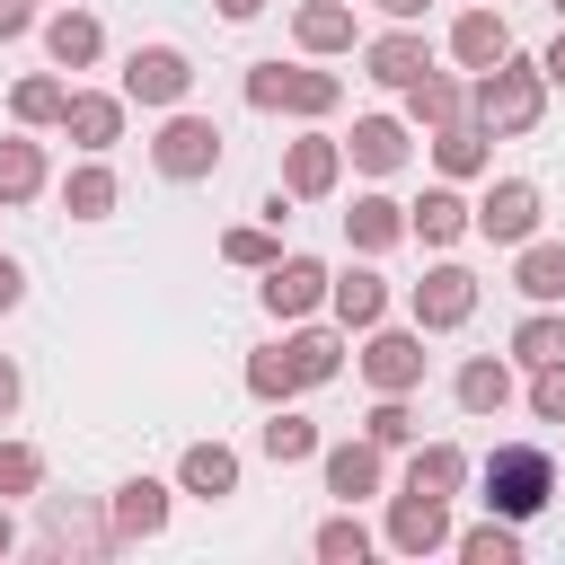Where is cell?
Returning <instances> with one entry per match:
<instances>
[{
    "label": "cell",
    "mask_w": 565,
    "mask_h": 565,
    "mask_svg": "<svg viewBox=\"0 0 565 565\" xmlns=\"http://www.w3.org/2000/svg\"><path fill=\"white\" fill-rule=\"evenodd\" d=\"M547 115V79H539V62H494V71H477V97H468V124H486L494 141H512V132H530Z\"/></svg>",
    "instance_id": "obj_1"
},
{
    "label": "cell",
    "mask_w": 565,
    "mask_h": 565,
    "mask_svg": "<svg viewBox=\"0 0 565 565\" xmlns=\"http://www.w3.org/2000/svg\"><path fill=\"white\" fill-rule=\"evenodd\" d=\"M547 494H556V459H547L539 441H503V450L486 459V512H503V521H539Z\"/></svg>",
    "instance_id": "obj_2"
},
{
    "label": "cell",
    "mask_w": 565,
    "mask_h": 565,
    "mask_svg": "<svg viewBox=\"0 0 565 565\" xmlns=\"http://www.w3.org/2000/svg\"><path fill=\"white\" fill-rule=\"evenodd\" d=\"M247 106H256V115H300V124H318V115L344 106V79H335V71H300V62H256V71H247Z\"/></svg>",
    "instance_id": "obj_3"
},
{
    "label": "cell",
    "mask_w": 565,
    "mask_h": 565,
    "mask_svg": "<svg viewBox=\"0 0 565 565\" xmlns=\"http://www.w3.org/2000/svg\"><path fill=\"white\" fill-rule=\"evenodd\" d=\"M150 168H159V177H177V185L212 177V168H221V124H212V115H168V124H159V141H150Z\"/></svg>",
    "instance_id": "obj_4"
},
{
    "label": "cell",
    "mask_w": 565,
    "mask_h": 565,
    "mask_svg": "<svg viewBox=\"0 0 565 565\" xmlns=\"http://www.w3.org/2000/svg\"><path fill=\"white\" fill-rule=\"evenodd\" d=\"M468 230H477V238H494V247L539 238V185H530V177H494V185H486V203H468Z\"/></svg>",
    "instance_id": "obj_5"
},
{
    "label": "cell",
    "mask_w": 565,
    "mask_h": 565,
    "mask_svg": "<svg viewBox=\"0 0 565 565\" xmlns=\"http://www.w3.org/2000/svg\"><path fill=\"white\" fill-rule=\"evenodd\" d=\"M185 88H194V62H185L177 44H132V62H124V106H185Z\"/></svg>",
    "instance_id": "obj_6"
},
{
    "label": "cell",
    "mask_w": 565,
    "mask_h": 565,
    "mask_svg": "<svg viewBox=\"0 0 565 565\" xmlns=\"http://www.w3.org/2000/svg\"><path fill=\"white\" fill-rule=\"evenodd\" d=\"M371 344H362V380L380 388V397H406V388H424V327L406 335V327H362Z\"/></svg>",
    "instance_id": "obj_7"
},
{
    "label": "cell",
    "mask_w": 565,
    "mask_h": 565,
    "mask_svg": "<svg viewBox=\"0 0 565 565\" xmlns=\"http://www.w3.org/2000/svg\"><path fill=\"white\" fill-rule=\"evenodd\" d=\"M256 300L291 327V318H309V309L327 300V265H318V256H274V265H265V282H256Z\"/></svg>",
    "instance_id": "obj_8"
},
{
    "label": "cell",
    "mask_w": 565,
    "mask_h": 565,
    "mask_svg": "<svg viewBox=\"0 0 565 565\" xmlns=\"http://www.w3.org/2000/svg\"><path fill=\"white\" fill-rule=\"evenodd\" d=\"M468 318H477V274L468 265H433L415 282V327L441 335V327H468Z\"/></svg>",
    "instance_id": "obj_9"
},
{
    "label": "cell",
    "mask_w": 565,
    "mask_h": 565,
    "mask_svg": "<svg viewBox=\"0 0 565 565\" xmlns=\"http://www.w3.org/2000/svg\"><path fill=\"white\" fill-rule=\"evenodd\" d=\"M335 177H344V141H327V132H300V141L282 150V194H291V203H318V194H335Z\"/></svg>",
    "instance_id": "obj_10"
},
{
    "label": "cell",
    "mask_w": 565,
    "mask_h": 565,
    "mask_svg": "<svg viewBox=\"0 0 565 565\" xmlns=\"http://www.w3.org/2000/svg\"><path fill=\"white\" fill-rule=\"evenodd\" d=\"M388 547H397V556H433V547H450V503L406 486V494L388 503Z\"/></svg>",
    "instance_id": "obj_11"
},
{
    "label": "cell",
    "mask_w": 565,
    "mask_h": 565,
    "mask_svg": "<svg viewBox=\"0 0 565 565\" xmlns=\"http://www.w3.org/2000/svg\"><path fill=\"white\" fill-rule=\"evenodd\" d=\"M62 132H71L88 159H106V150L124 141V97H106V88H71V97H62Z\"/></svg>",
    "instance_id": "obj_12"
},
{
    "label": "cell",
    "mask_w": 565,
    "mask_h": 565,
    "mask_svg": "<svg viewBox=\"0 0 565 565\" xmlns=\"http://www.w3.org/2000/svg\"><path fill=\"white\" fill-rule=\"evenodd\" d=\"M318 468H327V494L335 503H362V494H380V441L362 433V441H318Z\"/></svg>",
    "instance_id": "obj_13"
},
{
    "label": "cell",
    "mask_w": 565,
    "mask_h": 565,
    "mask_svg": "<svg viewBox=\"0 0 565 565\" xmlns=\"http://www.w3.org/2000/svg\"><path fill=\"white\" fill-rule=\"evenodd\" d=\"M106 530H115V539H159V530H168V486H159V477H124L115 503H106Z\"/></svg>",
    "instance_id": "obj_14"
},
{
    "label": "cell",
    "mask_w": 565,
    "mask_h": 565,
    "mask_svg": "<svg viewBox=\"0 0 565 565\" xmlns=\"http://www.w3.org/2000/svg\"><path fill=\"white\" fill-rule=\"evenodd\" d=\"M503 53H512V26H503V9H494V0H486V9H468V18L450 26V62H459V71H494Z\"/></svg>",
    "instance_id": "obj_15"
},
{
    "label": "cell",
    "mask_w": 565,
    "mask_h": 565,
    "mask_svg": "<svg viewBox=\"0 0 565 565\" xmlns=\"http://www.w3.org/2000/svg\"><path fill=\"white\" fill-rule=\"evenodd\" d=\"M362 71H371L380 88H406L415 71H433V44H424L415 26H388V35H371V44H362Z\"/></svg>",
    "instance_id": "obj_16"
},
{
    "label": "cell",
    "mask_w": 565,
    "mask_h": 565,
    "mask_svg": "<svg viewBox=\"0 0 565 565\" xmlns=\"http://www.w3.org/2000/svg\"><path fill=\"white\" fill-rule=\"evenodd\" d=\"M44 53H53V71H88V62L106 53V26H97L88 9H53V18H44Z\"/></svg>",
    "instance_id": "obj_17"
},
{
    "label": "cell",
    "mask_w": 565,
    "mask_h": 565,
    "mask_svg": "<svg viewBox=\"0 0 565 565\" xmlns=\"http://www.w3.org/2000/svg\"><path fill=\"white\" fill-rule=\"evenodd\" d=\"M344 159H353L362 177H388V168H406V124H397V115H353V141H344Z\"/></svg>",
    "instance_id": "obj_18"
},
{
    "label": "cell",
    "mask_w": 565,
    "mask_h": 565,
    "mask_svg": "<svg viewBox=\"0 0 565 565\" xmlns=\"http://www.w3.org/2000/svg\"><path fill=\"white\" fill-rule=\"evenodd\" d=\"M327 309H335L344 327H380V318H388V282H380L371 265H353V274H327Z\"/></svg>",
    "instance_id": "obj_19"
},
{
    "label": "cell",
    "mask_w": 565,
    "mask_h": 565,
    "mask_svg": "<svg viewBox=\"0 0 565 565\" xmlns=\"http://www.w3.org/2000/svg\"><path fill=\"white\" fill-rule=\"evenodd\" d=\"M177 486H185V494H203V503L238 494V450H230V441H194V450L177 459Z\"/></svg>",
    "instance_id": "obj_20"
},
{
    "label": "cell",
    "mask_w": 565,
    "mask_h": 565,
    "mask_svg": "<svg viewBox=\"0 0 565 565\" xmlns=\"http://www.w3.org/2000/svg\"><path fill=\"white\" fill-rule=\"evenodd\" d=\"M459 115H468V97H459L450 71H415V79H406V124L441 132V124H459Z\"/></svg>",
    "instance_id": "obj_21"
},
{
    "label": "cell",
    "mask_w": 565,
    "mask_h": 565,
    "mask_svg": "<svg viewBox=\"0 0 565 565\" xmlns=\"http://www.w3.org/2000/svg\"><path fill=\"white\" fill-rule=\"evenodd\" d=\"M486 159H494V132H486V124L459 115V124L433 132V168H441V177H486Z\"/></svg>",
    "instance_id": "obj_22"
},
{
    "label": "cell",
    "mask_w": 565,
    "mask_h": 565,
    "mask_svg": "<svg viewBox=\"0 0 565 565\" xmlns=\"http://www.w3.org/2000/svg\"><path fill=\"white\" fill-rule=\"evenodd\" d=\"M406 238H424V247H459V238H468V203H459L450 185H433L424 203H406Z\"/></svg>",
    "instance_id": "obj_23"
},
{
    "label": "cell",
    "mask_w": 565,
    "mask_h": 565,
    "mask_svg": "<svg viewBox=\"0 0 565 565\" xmlns=\"http://www.w3.org/2000/svg\"><path fill=\"white\" fill-rule=\"evenodd\" d=\"M344 238H353L362 256L397 247V238H406V203H388V194H353V212H344Z\"/></svg>",
    "instance_id": "obj_24"
},
{
    "label": "cell",
    "mask_w": 565,
    "mask_h": 565,
    "mask_svg": "<svg viewBox=\"0 0 565 565\" xmlns=\"http://www.w3.org/2000/svg\"><path fill=\"white\" fill-rule=\"evenodd\" d=\"M282 362L300 371V388H318V380H335V371H344V335H327V327H300V318H291Z\"/></svg>",
    "instance_id": "obj_25"
},
{
    "label": "cell",
    "mask_w": 565,
    "mask_h": 565,
    "mask_svg": "<svg viewBox=\"0 0 565 565\" xmlns=\"http://www.w3.org/2000/svg\"><path fill=\"white\" fill-rule=\"evenodd\" d=\"M450 397H459L468 415H503V406H512V362H494V353H477V362H459V380H450Z\"/></svg>",
    "instance_id": "obj_26"
},
{
    "label": "cell",
    "mask_w": 565,
    "mask_h": 565,
    "mask_svg": "<svg viewBox=\"0 0 565 565\" xmlns=\"http://www.w3.org/2000/svg\"><path fill=\"white\" fill-rule=\"evenodd\" d=\"M512 282H521V300L556 309V300H565V247H556V238H521V265H512Z\"/></svg>",
    "instance_id": "obj_27"
},
{
    "label": "cell",
    "mask_w": 565,
    "mask_h": 565,
    "mask_svg": "<svg viewBox=\"0 0 565 565\" xmlns=\"http://www.w3.org/2000/svg\"><path fill=\"white\" fill-rule=\"evenodd\" d=\"M406 486H415V494H441V503H450V494L468 486V450H459V441H424V450L406 459Z\"/></svg>",
    "instance_id": "obj_28"
},
{
    "label": "cell",
    "mask_w": 565,
    "mask_h": 565,
    "mask_svg": "<svg viewBox=\"0 0 565 565\" xmlns=\"http://www.w3.org/2000/svg\"><path fill=\"white\" fill-rule=\"evenodd\" d=\"M291 35H300V53H353V9L344 0H309L291 18Z\"/></svg>",
    "instance_id": "obj_29"
},
{
    "label": "cell",
    "mask_w": 565,
    "mask_h": 565,
    "mask_svg": "<svg viewBox=\"0 0 565 565\" xmlns=\"http://www.w3.org/2000/svg\"><path fill=\"white\" fill-rule=\"evenodd\" d=\"M115 194H124V185H115V168H106V159H79V168L62 177L71 221H106V212H115Z\"/></svg>",
    "instance_id": "obj_30"
},
{
    "label": "cell",
    "mask_w": 565,
    "mask_h": 565,
    "mask_svg": "<svg viewBox=\"0 0 565 565\" xmlns=\"http://www.w3.org/2000/svg\"><path fill=\"white\" fill-rule=\"evenodd\" d=\"M256 450H265L274 468H291V459H318V424H309V415H291V406H274V415L256 424Z\"/></svg>",
    "instance_id": "obj_31"
},
{
    "label": "cell",
    "mask_w": 565,
    "mask_h": 565,
    "mask_svg": "<svg viewBox=\"0 0 565 565\" xmlns=\"http://www.w3.org/2000/svg\"><path fill=\"white\" fill-rule=\"evenodd\" d=\"M450 547H459L468 565H521V521H503V512H486V521H477V530H459Z\"/></svg>",
    "instance_id": "obj_32"
},
{
    "label": "cell",
    "mask_w": 565,
    "mask_h": 565,
    "mask_svg": "<svg viewBox=\"0 0 565 565\" xmlns=\"http://www.w3.org/2000/svg\"><path fill=\"white\" fill-rule=\"evenodd\" d=\"M35 194H44V150L26 132H9L0 141V203H35Z\"/></svg>",
    "instance_id": "obj_33"
},
{
    "label": "cell",
    "mask_w": 565,
    "mask_h": 565,
    "mask_svg": "<svg viewBox=\"0 0 565 565\" xmlns=\"http://www.w3.org/2000/svg\"><path fill=\"white\" fill-rule=\"evenodd\" d=\"M512 362H521V371H539V362H565V318H556V309H530V318L512 327Z\"/></svg>",
    "instance_id": "obj_34"
},
{
    "label": "cell",
    "mask_w": 565,
    "mask_h": 565,
    "mask_svg": "<svg viewBox=\"0 0 565 565\" xmlns=\"http://www.w3.org/2000/svg\"><path fill=\"white\" fill-rule=\"evenodd\" d=\"M62 97H71V88L35 71V79H18V88H9V115H18L26 132H44V124H62Z\"/></svg>",
    "instance_id": "obj_35"
},
{
    "label": "cell",
    "mask_w": 565,
    "mask_h": 565,
    "mask_svg": "<svg viewBox=\"0 0 565 565\" xmlns=\"http://www.w3.org/2000/svg\"><path fill=\"white\" fill-rule=\"evenodd\" d=\"M247 397H265V406H291V397H300V371L282 362V344L247 353Z\"/></svg>",
    "instance_id": "obj_36"
},
{
    "label": "cell",
    "mask_w": 565,
    "mask_h": 565,
    "mask_svg": "<svg viewBox=\"0 0 565 565\" xmlns=\"http://www.w3.org/2000/svg\"><path fill=\"white\" fill-rule=\"evenodd\" d=\"M309 547H318L327 565H362V556H371V530H362V521H353V503H344L335 521H318V539H309Z\"/></svg>",
    "instance_id": "obj_37"
},
{
    "label": "cell",
    "mask_w": 565,
    "mask_h": 565,
    "mask_svg": "<svg viewBox=\"0 0 565 565\" xmlns=\"http://www.w3.org/2000/svg\"><path fill=\"white\" fill-rule=\"evenodd\" d=\"M221 256L247 265V274H265V265L282 256V238H274V221H247V230H221Z\"/></svg>",
    "instance_id": "obj_38"
},
{
    "label": "cell",
    "mask_w": 565,
    "mask_h": 565,
    "mask_svg": "<svg viewBox=\"0 0 565 565\" xmlns=\"http://www.w3.org/2000/svg\"><path fill=\"white\" fill-rule=\"evenodd\" d=\"M35 486H44L35 441H0V503H18V494H35Z\"/></svg>",
    "instance_id": "obj_39"
},
{
    "label": "cell",
    "mask_w": 565,
    "mask_h": 565,
    "mask_svg": "<svg viewBox=\"0 0 565 565\" xmlns=\"http://www.w3.org/2000/svg\"><path fill=\"white\" fill-rule=\"evenodd\" d=\"M362 433H371L380 450H406V441H415V415H406V397H380V406L362 415Z\"/></svg>",
    "instance_id": "obj_40"
},
{
    "label": "cell",
    "mask_w": 565,
    "mask_h": 565,
    "mask_svg": "<svg viewBox=\"0 0 565 565\" xmlns=\"http://www.w3.org/2000/svg\"><path fill=\"white\" fill-rule=\"evenodd\" d=\"M530 415L539 424H565V362H539L530 371Z\"/></svg>",
    "instance_id": "obj_41"
},
{
    "label": "cell",
    "mask_w": 565,
    "mask_h": 565,
    "mask_svg": "<svg viewBox=\"0 0 565 565\" xmlns=\"http://www.w3.org/2000/svg\"><path fill=\"white\" fill-rule=\"evenodd\" d=\"M35 26V0H0V44H18Z\"/></svg>",
    "instance_id": "obj_42"
},
{
    "label": "cell",
    "mask_w": 565,
    "mask_h": 565,
    "mask_svg": "<svg viewBox=\"0 0 565 565\" xmlns=\"http://www.w3.org/2000/svg\"><path fill=\"white\" fill-rule=\"evenodd\" d=\"M18 300H26V274H18V265H9V256H0V318H9V309H18Z\"/></svg>",
    "instance_id": "obj_43"
},
{
    "label": "cell",
    "mask_w": 565,
    "mask_h": 565,
    "mask_svg": "<svg viewBox=\"0 0 565 565\" xmlns=\"http://www.w3.org/2000/svg\"><path fill=\"white\" fill-rule=\"evenodd\" d=\"M9 415H18V362L0 353V424H9Z\"/></svg>",
    "instance_id": "obj_44"
},
{
    "label": "cell",
    "mask_w": 565,
    "mask_h": 565,
    "mask_svg": "<svg viewBox=\"0 0 565 565\" xmlns=\"http://www.w3.org/2000/svg\"><path fill=\"white\" fill-rule=\"evenodd\" d=\"M539 79H547V88H565V35L547 44V62H539Z\"/></svg>",
    "instance_id": "obj_45"
},
{
    "label": "cell",
    "mask_w": 565,
    "mask_h": 565,
    "mask_svg": "<svg viewBox=\"0 0 565 565\" xmlns=\"http://www.w3.org/2000/svg\"><path fill=\"white\" fill-rule=\"evenodd\" d=\"M380 9H388V18H397V26H415V18H424V9H433V0H380Z\"/></svg>",
    "instance_id": "obj_46"
},
{
    "label": "cell",
    "mask_w": 565,
    "mask_h": 565,
    "mask_svg": "<svg viewBox=\"0 0 565 565\" xmlns=\"http://www.w3.org/2000/svg\"><path fill=\"white\" fill-rule=\"evenodd\" d=\"M256 9H265V0H221V18H238V26H247Z\"/></svg>",
    "instance_id": "obj_47"
},
{
    "label": "cell",
    "mask_w": 565,
    "mask_h": 565,
    "mask_svg": "<svg viewBox=\"0 0 565 565\" xmlns=\"http://www.w3.org/2000/svg\"><path fill=\"white\" fill-rule=\"evenodd\" d=\"M9 547H18V521H9V503H0V556H9Z\"/></svg>",
    "instance_id": "obj_48"
},
{
    "label": "cell",
    "mask_w": 565,
    "mask_h": 565,
    "mask_svg": "<svg viewBox=\"0 0 565 565\" xmlns=\"http://www.w3.org/2000/svg\"><path fill=\"white\" fill-rule=\"evenodd\" d=\"M547 9H556V18H565V0H547Z\"/></svg>",
    "instance_id": "obj_49"
},
{
    "label": "cell",
    "mask_w": 565,
    "mask_h": 565,
    "mask_svg": "<svg viewBox=\"0 0 565 565\" xmlns=\"http://www.w3.org/2000/svg\"><path fill=\"white\" fill-rule=\"evenodd\" d=\"M556 486H565V477H556Z\"/></svg>",
    "instance_id": "obj_50"
}]
</instances>
